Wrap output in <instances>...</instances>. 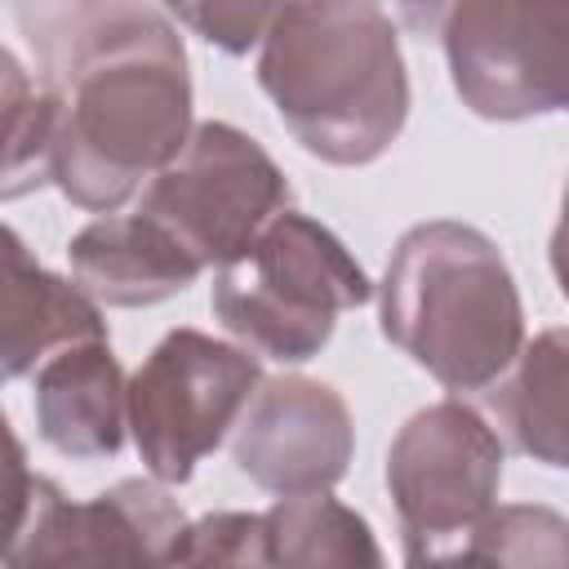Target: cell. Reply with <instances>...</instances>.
I'll return each mask as SVG.
<instances>
[{"label":"cell","instance_id":"cell-13","mask_svg":"<svg viewBox=\"0 0 569 569\" xmlns=\"http://www.w3.org/2000/svg\"><path fill=\"white\" fill-rule=\"evenodd\" d=\"M80 342H107L102 307L76 280L44 271L27 253L22 236L4 227V378H27L49 356Z\"/></svg>","mask_w":569,"mask_h":569},{"label":"cell","instance_id":"cell-12","mask_svg":"<svg viewBox=\"0 0 569 569\" xmlns=\"http://www.w3.org/2000/svg\"><path fill=\"white\" fill-rule=\"evenodd\" d=\"M36 431L67 458H111L129 431V382L111 342H80L36 369Z\"/></svg>","mask_w":569,"mask_h":569},{"label":"cell","instance_id":"cell-6","mask_svg":"<svg viewBox=\"0 0 569 569\" xmlns=\"http://www.w3.org/2000/svg\"><path fill=\"white\" fill-rule=\"evenodd\" d=\"M262 387L258 356L200 329H169L129 378V436L160 485H187L191 471L236 431Z\"/></svg>","mask_w":569,"mask_h":569},{"label":"cell","instance_id":"cell-10","mask_svg":"<svg viewBox=\"0 0 569 569\" xmlns=\"http://www.w3.org/2000/svg\"><path fill=\"white\" fill-rule=\"evenodd\" d=\"M356 453V422L347 400L316 378H262L231 431L240 476L276 498L329 493Z\"/></svg>","mask_w":569,"mask_h":569},{"label":"cell","instance_id":"cell-20","mask_svg":"<svg viewBox=\"0 0 569 569\" xmlns=\"http://www.w3.org/2000/svg\"><path fill=\"white\" fill-rule=\"evenodd\" d=\"M405 569H502L493 551L467 529L440 542H405Z\"/></svg>","mask_w":569,"mask_h":569},{"label":"cell","instance_id":"cell-21","mask_svg":"<svg viewBox=\"0 0 569 569\" xmlns=\"http://www.w3.org/2000/svg\"><path fill=\"white\" fill-rule=\"evenodd\" d=\"M547 258H551V276L560 284V293L569 298V178H565V191H560V218H556Z\"/></svg>","mask_w":569,"mask_h":569},{"label":"cell","instance_id":"cell-17","mask_svg":"<svg viewBox=\"0 0 569 569\" xmlns=\"http://www.w3.org/2000/svg\"><path fill=\"white\" fill-rule=\"evenodd\" d=\"M471 533L502 569H569V520L542 502H498Z\"/></svg>","mask_w":569,"mask_h":569},{"label":"cell","instance_id":"cell-4","mask_svg":"<svg viewBox=\"0 0 569 569\" xmlns=\"http://www.w3.org/2000/svg\"><path fill=\"white\" fill-rule=\"evenodd\" d=\"M373 284L351 249L307 213L284 209L231 267L213 276L209 307L244 351L302 365L333 338L342 311L365 307Z\"/></svg>","mask_w":569,"mask_h":569},{"label":"cell","instance_id":"cell-3","mask_svg":"<svg viewBox=\"0 0 569 569\" xmlns=\"http://www.w3.org/2000/svg\"><path fill=\"white\" fill-rule=\"evenodd\" d=\"M382 338L445 391H489L525 351V307L498 244L467 222L409 227L378 284Z\"/></svg>","mask_w":569,"mask_h":569},{"label":"cell","instance_id":"cell-1","mask_svg":"<svg viewBox=\"0 0 569 569\" xmlns=\"http://www.w3.org/2000/svg\"><path fill=\"white\" fill-rule=\"evenodd\" d=\"M40 84L58 102L53 187L116 213L191 138V71L173 13L129 0L22 4Z\"/></svg>","mask_w":569,"mask_h":569},{"label":"cell","instance_id":"cell-18","mask_svg":"<svg viewBox=\"0 0 569 569\" xmlns=\"http://www.w3.org/2000/svg\"><path fill=\"white\" fill-rule=\"evenodd\" d=\"M178 569H271L267 547H262V516L213 511L196 520L191 547Z\"/></svg>","mask_w":569,"mask_h":569},{"label":"cell","instance_id":"cell-2","mask_svg":"<svg viewBox=\"0 0 569 569\" xmlns=\"http://www.w3.org/2000/svg\"><path fill=\"white\" fill-rule=\"evenodd\" d=\"M258 84L293 142L325 164H373L409 120L396 22L369 0L276 4Z\"/></svg>","mask_w":569,"mask_h":569},{"label":"cell","instance_id":"cell-9","mask_svg":"<svg viewBox=\"0 0 569 569\" xmlns=\"http://www.w3.org/2000/svg\"><path fill=\"white\" fill-rule=\"evenodd\" d=\"M387 489L405 542L467 533L498 507L502 440L480 409L458 396L418 409L387 449Z\"/></svg>","mask_w":569,"mask_h":569},{"label":"cell","instance_id":"cell-15","mask_svg":"<svg viewBox=\"0 0 569 569\" xmlns=\"http://www.w3.org/2000/svg\"><path fill=\"white\" fill-rule=\"evenodd\" d=\"M271 569H387L369 520L333 493L276 498L262 511Z\"/></svg>","mask_w":569,"mask_h":569},{"label":"cell","instance_id":"cell-8","mask_svg":"<svg viewBox=\"0 0 569 569\" xmlns=\"http://www.w3.org/2000/svg\"><path fill=\"white\" fill-rule=\"evenodd\" d=\"M453 93L480 120L569 111V0H462L440 9Z\"/></svg>","mask_w":569,"mask_h":569},{"label":"cell","instance_id":"cell-7","mask_svg":"<svg viewBox=\"0 0 569 569\" xmlns=\"http://www.w3.org/2000/svg\"><path fill=\"white\" fill-rule=\"evenodd\" d=\"M284 209L289 182L280 164L227 120H200L138 200L142 218L160 222L200 267L218 271L249 253Z\"/></svg>","mask_w":569,"mask_h":569},{"label":"cell","instance_id":"cell-11","mask_svg":"<svg viewBox=\"0 0 569 569\" xmlns=\"http://www.w3.org/2000/svg\"><path fill=\"white\" fill-rule=\"evenodd\" d=\"M71 280L98 307H151L182 293L204 267L151 218L111 213L80 227L67 244Z\"/></svg>","mask_w":569,"mask_h":569},{"label":"cell","instance_id":"cell-14","mask_svg":"<svg viewBox=\"0 0 569 569\" xmlns=\"http://www.w3.org/2000/svg\"><path fill=\"white\" fill-rule=\"evenodd\" d=\"M489 413L507 445L569 471V329H542L489 387Z\"/></svg>","mask_w":569,"mask_h":569},{"label":"cell","instance_id":"cell-16","mask_svg":"<svg viewBox=\"0 0 569 569\" xmlns=\"http://www.w3.org/2000/svg\"><path fill=\"white\" fill-rule=\"evenodd\" d=\"M0 102H4V182L0 196L18 200L44 182H53V133L58 102L31 80L13 49H0Z\"/></svg>","mask_w":569,"mask_h":569},{"label":"cell","instance_id":"cell-19","mask_svg":"<svg viewBox=\"0 0 569 569\" xmlns=\"http://www.w3.org/2000/svg\"><path fill=\"white\" fill-rule=\"evenodd\" d=\"M173 18L222 53H249L253 44L262 49L276 4H173Z\"/></svg>","mask_w":569,"mask_h":569},{"label":"cell","instance_id":"cell-5","mask_svg":"<svg viewBox=\"0 0 569 569\" xmlns=\"http://www.w3.org/2000/svg\"><path fill=\"white\" fill-rule=\"evenodd\" d=\"M9 547L4 569H178L191 520L160 480H116L89 502H71L49 476L27 471L9 431Z\"/></svg>","mask_w":569,"mask_h":569}]
</instances>
